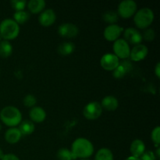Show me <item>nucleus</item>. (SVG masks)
<instances>
[{"label":"nucleus","mask_w":160,"mask_h":160,"mask_svg":"<svg viewBox=\"0 0 160 160\" xmlns=\"http://www.w3.org/2000/svg\"><path fill=\"white\" fill-rule=\"evenodd\" d=\"M148 53V49L145 45L138 44L135 45L132 50H131L130 52V57L131 60L134 62H138V61L143 60L147 56Z\"/></svg>","instance_id":"nucleus-11"},{"label":"nucleus","mask_w":160,"mask_h":160,"mask_svg":"<svg viewBox=\"0 0 160 160\" xmlns=\"http://www.w3.org/2000/svg\"><path fill=\"white\" fill-rule=\"evenodd\" d=\"M130 151L133 157L140 158L141 156L145 152V145L144 142L140 139L133 141L130 147Z\"/></svg>","instance_id":"nucleus-16"},{"label":"nucleus","mask_w":160,"mask_h":160,"mask_svg":"<svg viewBox=\"0 0 160 160\" xmlns=\"http://www.w3.org/2000/svg\"><path fill=\"white\" fill-rule=\"evenodd\" d=\"M0 39H1V36H0Z\"/></svg>","instance_id":"nucleus-39"},{"label":"nucleus","mask_w":160,"mask_h":160,"mask_svg":"<svg viewBox=\"0 0 160 160\" xmlns=\"http://www.w3.org/2000/svg\"><path fill=\"white\" fill-rule=\"evenodd\" d=\"M23 103L26 107L28 108H32L35 106V104L37 103V99H36L35 97L33 95H27L26 96L23 98Z\"/></svg>","instance_id":"nucleus-27"},{"label":"nucleus","mask_w":160,"mask_h":160,"mask_svg":"<svg viewBox=\"0 0 160 160\" xmlns=\"http://www.w3.org/2000/svg\"><path fill=\"white\" fill-rule=\"evenodd\" d=\"M81 160H88V159H81Z\"/></svg>","instance_id":"nucleus-38"},{"label":"nucleus","mask_w":160,"mask_h":160,"mask_svg":"<svg viewBox=\"0 0 160 160\" xmlns=\"http://www.w3.org/2000/svg\"><path fill=\"white\" fill-rule=\"evenodd\" d=\"M28 7L31 13H39L45 7V2L44 0H31L28 2Z\"/></svg>","instance_id":"nucleus-19"},{"label":"nucleus","mask_w":160,"mask_h":160,"mask_svg":"<svg viewBox=\"0 0 160 160\" xmlns=\"http://www.w3.org/2000/svg\"><path fill=\"white\" fill-rule=\"evenodd\" d=\"M125 160H140L139 158H135V157H133V156H131V157H128V159H126Z\"/></svg>","instance_id":"nucleus-34"},{"label":"nucleus","mask_w":160,"mask_h":160,"mask_svg":"<svg viewBox=\"0 0 160 160\" xmlns=\"http://www.w3.org/2000/svg\"><path fill=\"white\" fill-rule=\"evenodd\" d=\"M100 105H101L102 109H106L108 111H113L118 108L119 102L117 98L112 96V95H109V96L105 97L102 100V102Z\"/></svg>","instance_id":"nucleus-18"},{"label":"nucleus","mask_w":160,"mask_h":160,"mask_svg":"<svg viewBox=\"0 0 160 160\" xmlns=\"http://www.w3.org/2000/svg\"><path fill=\"white\" fill-rule=\"evenodd\" d=\"M137 10V4L133 0H124L118 6L117 13L122 18H130L134 15Z\"/></svg>","instance_id":"nucleus-5"},{"label":"nucleus","mask_w":160,"mask_h":160,"mask_svg":"<svg viewBox=\"0 0 160 160\" xmlns=\"http://www.w3.org/2000/svg\"><path fill=\"white\" fill-rule=\"evenodd\" d=\"M71 152L75 158L87 159L90 157L94 152V146L92 142L84 138H79L73 142Z\"/></svg>","instance_id":"nucleus-1"},{"label":"nucleus","mask_w":160,"mask_h":160,"mask_svg":"<svg viewBox=\"0 0 160 160\" xmlns=\"http://www.w3.org/2000/svg\"><path fill=\"white\" fill-rule=\"evenodd\" d=\"M58 33L60 36L67 38H72L76 37L79 33V29L73 23H65L58 28Z\"/></svg>","instance_id":"nucleus-9"},{"label":"nucleus","mask_w":160,"mask_h":160,"mask_svg":"<svg viewBox=\"0 0 160 160\" xmlns=\"http://www.w3.org/2000/svg\"><path fill=\"white\" fill-rule=\"evenodd\" d=\"M3 156H4V154H3V152L2 151V149H1V148H0V159H2Z\"/></svg>","instance_id":"nucleus-35"},{"label":"nucleus","mask_w":160,"mask_h":160,"mask_svg":"<svg viewBox=\"0 0 160 160\" xmlns=\"http://www.w3.org/2000/svg\"><path fill=\"white\" fill-rule=\"evenodd\" d=\"M12 46L8 41H2L0 42V56L7 58L12 55Z\"/></svg>","instance_id":"nucleus-22"},{"label":"nucleus","mask_w":160,"mask_h":160,"mask_svg":"<svg viewBox=\"0 0 160 160\" xmlns=\"http://www.w3.org/2000/svg\"><path fill=\"white\" fill-rule=\"evenodd\" d=\"M34 128H35V127H34V123L31 120H25L20 122L18 129L20 130L22 135H29L34 132Z\"/></svg>","instance_id":"nucleus-20"},{"label":"nucleus","mask_w":160,"mask_h":160,"mask_svg":"<svg viewBox=\"0 0 160 160\" xmlns=\"http://www.w3.org/2000/svg\"><path fill=\"white\" fill-rule=\"evenodd\" d=\"M13 18V20L17 24H23V23H24L25 22L29 20L30 14L26 11H17L14 13Z\"/></svg>","instance_id":"nucleus-24"},{"label":"nucleus","mask_w":160,"mask_h":160,"mask_svg":"<svg viewBox=\"0 0 160 160\" xmlns=\"http://www.w3.org/2000/svg\"><path fill=\"white\" fill-rule=\"evenodd\" d=\"M20 33V27L12 19H5L0 23V36L6 41L13 40Z\"/></svg>","instance_id":"nucleus-3"},{"label":"nucleus","mask_w":160,"mask_h":160,"mask_svg":"<svg viewBox=\"0 0 160 160\" xmlns=\"http://www.w3.org/2000/svg\"><path fill=\"white\" fill-rule=\"evenodd\" d=\"M0 119L6 126L14 128L22 121V115L17 108L9 106L2 109L0 112Z\"/></svg>","instance_id":"nucleus-2"},{"label":"nucleus","mask_w":160,"mask_h":160,"mask_svg":"<svg viewBox=\"0 0 160 160\" xmlns=\"http://www.w3.org/2000/svg\"><path fill=\"white\" fill-rule=\"evenodd\" d=\"M139 159L140 160H156V156L152 151H145Z\"/></svg>","instance_id":"nucleus-31"},{"label":"nucleus","mask_w":160,"mask_h":160,"mask_svg":"<svg viewBox=\"0 0 160 160\" xmlns=\"http://www.w3.org/2000/svg\"><path fill=\"white\" fill-rule=\"evenodd\" d=\"M159 152H160V148H158L157 150H156V155H157V157H158V158H159V156H160Z\"/></svg>","instance_id":"nucleus-36"},{"label":"nucleus","mask_w":160,"mask_h":160,"mask_svg":"<svg viewBox=\"0 0 160 160\" xmlns=\"http://www.w3.org/2000/svg\"><path fill=\"white\" fill-rule=\"evenodd\" d=\"M155 37H156V33H155L154 30L151 29V28H148V29L145 30L143 35H142V38H144V39L148 41V42H151V41L154 40Z\"/></svg>","instance_id":"nucleus-29"},{"label":"nucleus","mask_w":160,"mask_h":160,"mask_svg":"<svg viewBox=\"0 0 160 160\" xmlns=\"http://www.w3.org/2000/svg\"><path fill=\"white\" fill-rule=\"evenodd\" d=\"M133 65L131 61L129 60H123V62H120L118 67L113 70V77L117 79H120L123 78L127 73H130L132 70Z\"/></svg>","instance_id":"nucleus-13"},{"label":"nucleus","mask_w":160,"mask_h":160,"mask_svg":"<svg viewBox=\"0 0 160 160\" xmlns=\"http://www.w3.org/2000/svg\"><path fill=\"white\" fill-rule=\"evenodd\" d=\"M120 63L118 57L112 53L103 55L100 60V64L104 70L108 71H113Z\"/></svg>","instance_id":"nucleus-8"},{"label":"nucleus","mask_w":160,"mask_h":160,"mask_svg":"<svg viewBox=\"0 0 160 160\" xmlns=\"http://www.w3.org/2000/svg\"><path fill=\"white\" fill-rule=\"evenodd\" d=\"M1 129H2V126H1V124H0V131H1Z\"/></svg>","instance_id":"nucleus-37"},{"label":"nucleus","mask_w":160,"mask_h":160,"mask_svg":"<svg viewBox=\"0 0 160 160\" xmlns=\"http://www.w3.org/2000/svg\"><path fill=\"white\" fill-rule=\"evenodd\" d=\"M124 40L128 43L132 44V45H138L142 41V35L137 29L133 28H127L124 31Z\"/></svg>","instance_id":"nucleus-12"},{"label":"nucleus","mask_w":160,"mask_h":160,"mask_svg":"<svg viewBox=\"0 0 160 160\" xmlns=\"http://www.w3.org/2000/svg\"><path fill=\"white\" fill-rule=\"evenodd\" d=\"M29 116L32 122L42 123L46 118V112L42 108L39 107V106H34L30 110Z\"/></svg>","instance_id":"nucleus-15"},{"label":"nucleus","mask_w":160,"mask_h":160,"mask_svg":"<svg viewBox=\"0 0 160 160\" xmlns=\"http://www.w3.org/2000/svg\"><path fill=\"white\" fill-rule=\"evenodd\" d=\"M102 112V108L98 102H92L88 103L86 105L83 110L84 117L90 120L98 119L101 116Z\"/></svg>","instance_id":"nucleus-7"},{"label":"nucleus","mask_w":160,"mask_h":160,"mask_svg":"<svg viewBox=\"0 0 160 160\" xmlns=\"http://www.w3.org/2000/svg\"><path fill=\"white\" fill-rule=\"evenodd\" d=\"M113 51L115 53V56L118 57V59H126L130 56V49L129 44L122 38H118L114 42L113 44Z\"/></svg>","instance_id":"nucleus-6"},{"label":"nucleus","mask_w":160,"mask_h":160,"mask_svg":"<svg viewBox=\"0 0 160 160\" xmlns=\"http://www.w3.org/2000/svg\"><path fill=\"white\" fill-rule=\"evenodd\" d=\"M21 137V133L17 128H12L7 130L5 134V139L9 144H16L20 140Z\"/></svg>","instance_id":"nucleus-17"},{"label":"nucleus","mask_w":160,"mask_h":160,"mask_svg":"<svg viewBox=\"0 0 160 160\" xmlns=\"http://www.w3.org/2000/svg\"><path fill=\"white\" fill-rule=\"evenodd\" d=\"M57 158L59 160H73L76 159L72 152L66 148H60L58 151Z\"/></svg>","instance_id":"nucleus-26"},{"label":"nucleus","mask_w":160,"mask_h":160,"mask_svg":"<svg viewBox=\"0 0 160 160\" xmlns=\"http://www.w3.org/2000/svg\"><path fill=\"white\" fill-rule=\"evenodd\" d=\"M155 73H156L157 78H160V62H157L156 64V68H155Z\"/></svg>","instance_id":"nucleus-33"},{"label":"nucleus","mask_w":160,"mask_h":160,"mask_svg":"<svg viewBox=\"0 0 160 160\" xmlns=\"http://www.w3.org/2000/svg\"><path fill=\"white\" fill-rule=\"evenodd\" d=\"M123 28L117 24H110L104 30L103 35L107 41L109 42H115L118 39L123 31Z\"/></svg>","instance_id":"nucleus-10"},{"label":"nucleus","mask_w":160,"mask_h":160,"mask_svg":"<svg viewBox=\"0 0 160 160\" xmlns=\"http://www.w3.org/2000/svg\"><path fill=\"white\" fill-rule=\"evenodd\" d=\"M154 20V13L149 8H142L135 13L134 22L140 29H146Z\"/></svg>","instance_id":"nucleus-4"},{"label":"nucleus","mask_w":160,"mask_h":160,"mask_svg":"<svg viewBox=\"0 0 160 160\" xmlns=\"http://www.w3.org/2000/svg\"><path fill=\"white\" fill-rule=\"evenodd\" d=\"M102 18L103 20L106 23H110V24H115L116 22L118 21L119 15L115 11L110 10L105 12L102 16Z\"/></svg>","instance_id":"nucleus-25"},{"label":"nucleus","mask_w":160,"mask_h":160,"mask_svg":"<svg viewBox=\"0 0 160 160\" xmlns=\"http://www.w3.org/2000/svg\"><path fill=\"white\" fill-rule=\"evenodd\" d=\"M1 160H20L19 159V158L17 157L16 155L14 154H6V155H4L2 157V159Z\"/></svg>","instance_id":"nucleus-32"},{"label":"nucleus","mask_w":160,"mask_h":160,"mask_svg":"<svg viewBox=\"0 0 160 160\" xmlns=\"http://www.w3.org/2000/svg\"><path fill=\"white\" fill-rule=\"evenodd\" d=\"M75 50V45L73 42H63L60 44L57 48L59 54L61 56H68L73 53Z\"/></svg>","instance_id":"nucleus-21"},{"label":"nucleus","mask_w":160,"mask_h":160,"mask_svg":"<svg viewBox=\"0 0 160 160\" xmlns=\"http://www.w3.org/2000/svg\"><path fill=\"white\" fill-rule=\"evenodd\" d=\"M151 138L152 142L156 144V145H159L160 143V128L159 127H156V128H154L152 132Z\"/></svg>","instance_id":"nucleus-30"},{"label":"nucleus","mask_w":160,"mask_h":160,"mask_svg":"<svg viewBox=\"0 0 160 160\" xmlns=\"http://www.w3.org/2000/svg\"><path fill=\"white\" fill-rule=\"evenodd\" d=\"M95 160H113V155L109 148H100L95 155Z\"/></svg>","instance_id":"nucleus-23"},{"label":"nucleus","mask_w":160,"mask_h":160,"mask_svg":"<svg viewBox=\"0 0 160 160\" xmlns=\"http://www.w3.org/2000/svg\"><path fill=\"white\" fill-rule=\"evenodd\" d=\"M10 3L12 7L15 9L16 12H17V11L23 10L28 2L25 0H12Z\"/></svg>","instance_id":"nucleus-28"},{"label":"nucleus","mask_w":160,"mask_h":160,"mask_svg":"<svg viewBox=\"0 0 160 160\" xmlns=\"http://www.w3.org/2000/svg\"><path fill=\"white\" fill-rule=\"evenodd\" d=\"M56 19V12L51 9H45L40 14L38 17V21L40 24L43 27H49L55 23Z\"/></svg>","instance_id":"nucleus-14"}]
</instances>
